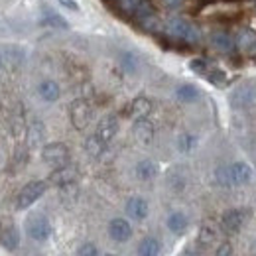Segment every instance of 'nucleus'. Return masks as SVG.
Returning a JSON list of instances; mask_svg holds the SVG:
<instances>
[{
    "instance_id": "26",
    "label": "nucleus",
    "mask_w": 256,
    "mask_h": 256,
    "mask_svg": "<svg viewBox=\"0 0 256 256\" xmlns=\"http://www.w3.org/2000/svg\"><path fill=\"white\" fill-rule=\"evenodd\" d=\"M197 146V138L190 134V132H184L180 138H178V148H180V152H184V154H190L193 152V148Z\"/></svg>"
},
{
    "instance_id": "16",
    "label": "nucleus",
    "mask_w": 256,
    "mask_h": 256,
    "mask_svg": "<svg viewBox=\"0 0 256 256\" xmlns=\"http://www.w3.org/2000/svg\"><path fill=\"white\" fill-rule=\"evenodd\" d=\"M75 178H77V172H75V168H71V166H64V168H58V170H54V174L50 176V182H52L54 186H60V188H64V186H69V184H73V182H75Z\"/></svg>"
},
{
    "instance_id": "20",
    "label": "nucleus",
    "mask_w": 256,
    "mask_h": 256,
    "mask_svg": "<svg viewBox=\"0 0 256 256\" xmlns=\"http://www.w3.org/2000/svg\"><path fill=\"white\" fill-rule=\"evenodd\" d=\"M134 136H136V140H140L142 144H150L152 138H154V126H152L146 118L136 120V124H134Z\"/></svg>"
},
{
    "instance_id": "36",
    "label": "nucleus",
    "mask_w": 256,
    "mask_h": 256,
    "mask_svg": "<svg viewBox=\"0 0 256 256\" xmlns=\"http://www.w3.org/2000/svg\"><path fill=\"white\" fill-rule=\"evenodd\" d=\"M2 64H4V60H2V56H0V67H2Z\"/></svg>"
},
{
    "instance_id": "22",
    "label": "nucleus",
    "mask_w": 256,
    "mask_h": 256,
    "mask_svg": "<svg viewBox=\"0 0 256 256\" xmlns=\"http://www.w3.org/2000/svg\"><path fill=\"white\" fill-rule=\"evenodd\" d=\"M160 250H162L160 240L154 238V236H146L138 244V256H158Z\"/></svg>"
},
{
    "instance_id": "7",
    "label": "nucleus",
    "mask_w": 256,
    "mask_h": 256,
    "mask_svg": "<svg viewBox=\"0 0 256 256\" xmlns=\"http://www.w3.org/2000/svg\"><path fill=\"white\" fill-rule=\"evenodd\" d=\"M246 217H248V211L246 209H226L223 213V217H221V224H223L224 232L236 234L242 228Z\"/></svg>"
},
{
    "instance_id": "18",
    "label": "nucleus",
    "mask_w": 256,
    "mask_h": 256,
    "mask_svg": "<svg viewBox=\"0 0 256 256\" xmlns=\"http://www.w3.org/2000/svg\"><path fill=\"white\" fill-rule=\"evenodd\" d=\"M0 242H2V246H6L8 250H14V248L18 246V242H20L18 228L10 223L6 224V226L0 230Z\"/></svg>"
},
{
    "instance_id": "25",
    "label": "nucleus",
    "mask_w": 256,
    "mask_h": 256,
    "mask_svg": "<svg viewBox=\"0 0 256 256\" xmlns=\"http://www.w3.org/2000/svg\"><path fill=\"white\" fill-rule=\"evenodd\" d=\"M42 24L44 26H52V28H60V30H69L67 20L62 18L60 14H56V12H50V10H46V14L42 18Z\"/></svg>"
},
{
    "instance_id": "8",
    "label": "nucleus",
    "mask_w": 256,
    "mask_h": 256,
    "mask_svg": "<svg viewBox=\"0 0 256 256\" xmlns=\"http://www.w3.org/2000/svg\"><path fill=\"white\" fill-rule=\"evenodd\" d=\"M228 176L232 186H246L252 180V168L246 162H234L228 166Z\"/></svg>"
},
{
    "instance_id": "31",
    "label": "nucleus",
    "mask_w": 256,
    "mask_h": 256,
    "mask_svg": "<svg viewBox=\"0 0 256 256\" xmlns=\"http://www.w3.org/2000/svg\"><path fill=\"white\" fill-rule=\"evenodd\" d=\"M120 64H122V67L126 69L128 73H132L136 69V58L132 54H122L120 56Z\"/></svg>"
},
{
    "instance_id": "9",
    "label": "nucleus",
    "mask_w": 256,
    "mask_h": 256,
    "mask_svg": "<svg viewBox=\"0 0 256 256\" xmlns=\"http://www.w3.org/2000/svg\"><path fill=\"white\" fill-rule=\"evenodd\" d=\"M228 102L232 108H246L254 102V91L248 85H240L236 89H232V93L228 95Z\"/></svg>"
},
{
    "instance_id": "17",
    "label": "nucleus",
    "mask_w": 256,
    "mask_h": 256,
    "mask_svg": "<svg viewBox=\"0 0 256 256\" xmlns=\"http://www.w3.org/2000/svg\"><path fill=\"white\" fill-rule=\"evenodd\" d=\"M38 93H40V96H42L44 100L54 102V100H58V98L62 96V89H60V85H58L56 81L46 79V81H42V83L38 85Z\"/></svg>"
},
{
    "instance_id": "37",
    "label": "nucleus",
    "mask_w": 256,
    "mask_h": 256,
    "mask_svg": "<svg viewBox=\"0 0 256 256\" xmlns=\"http://www.w3.org/2000/svg\"><path fill=\"white\" fill-rule=\"evenodd\" d=\"M108 256H112V254H108Z\"/></svg>"
},
{
    "instance_id": "3",
    "label": "nucleus",
    "mask_w": 256,
    "mask_h": 256,
    "mask_svg": "<svg viewBox=\"0 0 256 256\" xmlns=\"http://www.w3.org/2000/svg\"><path fill=\"white\" fill-rule=\"evenodd\" d=\"M42 160L46 162L50 168H54V170L64 168V166L69 164V148L65 146L64 142L46 144L44 150H42Z\"/></svg>"
},
{
    "instance_id": "12",
    "label": "nucleus",
    "mask_w": 256,
    "mask_h": 256,
    "mask_svg": "<svg viewBox=\"0 0 256 256\" xmlns=\"http://www.w3.org/2000/svg\"><path fill=\"white\" fill-rule=\"evenodd\" d=\"M108 234L116 242H126L128 238L132 236V226H130V223H128L126 219L116 217V219H112L108 223Z\"/></svg>"
},
{
    "instance_id": "33",
    "label": "nucleus",
    "mask_w": 256,
    "mask_h": 256,
    "mask_svg": "<svg viewBox=\"0 0 256 256\" xmlns=\"http://www.w3.org/2000/svg\"><path fill=\"white\" fill-rule=\"evenodd\" d=\"M64 8H67V10H71V12H79L81 8H79V2L77 0H58Z\"/></svg>"
},
{
    "instance_id": "34",
    "label": "nucleus",
    "mask_w": 256,
    "mask_h": 256,
    "mask_svg": "<svg viewBox=\"0 0 256 256\" xmlns=\"http://www.w3.org/2000/svg\"><path fill=\"white\" fill-rule=\"evenodd\" d=\"M215 256H232V246H230L228 242H223V244L219 246V250H217Z\"/></svg>"
},
{
    "instance_id": "13",
    "label": "nucleus",
    "mask_w": 256,
    "mask_h": 256,
    "mask_svg": "<svg viewBox=\"0 0 256 256\" xmlns=\"http://www.w3.org/2000/svg\"><path fill=\"white\" fill-rule=\"evenodd\" d=\"M211 46L221 54H232L236 50V38L228 32H215L211 34Z\"/></svg>"
},
{
    "instance_id": "6",
    "label": "nucleus",
    "mask_w": 256,
    "mask_h": 256,
    "mask_svg": "<svg viewBox=\"0 0 256 256\" xmlns=\"http://www.w3.org/2000/svg\"><path fill=\"white\" fill-rule=\"evenodd\" d=\"M48 190V184L42 182V180H36V182H30L22 188V192L18 193V209H28L32 207L34 203L46 193Z\"/></svg>"
},
{
    "instance_id": "28",
    "label": "nucleus",
    "mask_w": 256,
    "mask_h": 256,
    "mask_svg": "<svg viewBox=\"0 0 256 256\" xmlns=\"http://www.w3.org/2000/svg\"><path fill=\"white\" fill-rule=\"evenodd\" d=\"M44 138V126L40 122H34L30 126V134H28V140H30V146H36L40 140Z\"/></svg>"
},
{
    "instance_id": "19",
    "label": "nucleus",
    "mask_w": 256,
    "mask_h": 256,
    "mask_svg": "<svg viewBox=\"0 0 256 256\" xmlns=\"http://www.w3.org/2000/svg\"><path fill=\"white\" fill-rule=\"evenodd\" d=\"M136 176H138V180H142V182H150V180H154L156 176H158V164L152 160H142L136 164Z\"/></svg>"
},
{
    "instance_id": "14",
    "label": "nucleus",
    "mask_w": 256,
    "mask_h": 256,
    "mask_svg": "<svg viewBox=\"0 0 256 256\" xmlns=\"http://www.w3.org/2000/svg\"><path fill=\"white\" fill-rule=\"evenodd\" d=\"M126 215L136 219V221H142L148 217V201L144 197H130L126 203Z\"/></svg>"
},
{
    "instance_id": "23",
    "label": "nucleus",
    "mask_w": 256,
    "mask_h": 256,
    "mask_svg": "<svg viewBox=\"0 0 256 256\" xmlns=\"http://www.w3.org/2000/svg\"><path fill=\"white\" fill-rule=\"evenodd\" d=\"M176 96L182 100V102H195L199 96H201V91L192 85V83H184V85H180L178 89H176Z\"/></svg>"
},
{
    "instance_id": "29",
    "label": "nucleus",
    "mask_w": 256,
    "mask_h": 256,
    "mask_svg": "<svg viewBox=\"0 0 256 256\" xmlns=\"http://www.w3.org/2000/svg\"><path fill=\"white\" fill-rule=\"evenodd\" d=\"M215 182L219 184V186H223V188H228V186H232L230 184V176H228V168H217V172H215Z\"/></svg>"
},
{
    "instance_id": "15",
    "label": "nucleus",
    "mask_w": 256,
    "mask_h": 256,
    "mask_svg": "<svg viewBox=\"0 0 256 256\" xmlns=\"http://www.w3.org/2000/svg\"><path fill=\"white\" fill-rule=\"evenodd\" d=\"M236 48L250 56V58H256V32L252 30H242V32L236 36Z\"/></svg>"
},
{
    "instance_id": "32",
    "label": "nucleus",
    "mask_w": 256,
    "mask_h": 256,
    "mask_svg": "<svg viewBox=\"0 0 256 256\" xmlns=\"http://www.w3.org/2000/svg\"><path fill=\"white\" fill-rule=\"evenodd\" d=\"M77 256H98V250H96V246L93 242H85V244L79 246Z\"/></svg>"
},
{
    "instance_id": "11",
    "label": "nucleus",
    "mask_w": 256,
    "mask_h": 256,
    "mask_svg": "<svg viewBox=\"0 0 256 256\" xmlns=\"http://www.w3.org/2000/svg\"><path fill=\"white\" fill-rule=\"evenodd\" d=\"M116 132H118V118L110 114V116H104V118L98 122L95 136L100 140V142L108 144V142H110V140L116 136Z\"/></svg>"
},
{
    "instance_id": "2",
    "label": "nucleus",
    "mask_w": 256,
    "mask_h": 256,
    "mask_svg": "<svg viewBox=\"0 0 256 256\" xmlns=\"http://www.w3.org/2000/svg\"><path fill=\"white\" fill-rule=\"evenodd\" d=\"M190 69H192L193 73H197L199 77L207 79L209 83H213V85H224V81H226V75H224L223 69H219L217 65L209 64L207 60H201V58L192 60L190 62Z\"/></svg>"
},
{
    "instance_id": "5",
    "label": "nucleus",
    "mask_w": 256,
    "mask_h": 256,
    "mask_svg": "<svg viewBox=\"0 0 256 256\" xmlns=\"http://www.w3.org/2000/svg\"><path fill=\"white\" fill-rule=\"evenodd\" d=\"M69 116H71V124L77 130H85V128L89 126V122H91L93 108H91V104L85 98H77V100L71 102Z\"/></svg>"
},
{
    "instance_id": "24",
    "label": "nucleus",
    "mask_w": 256,
    "mask_h": 256,
    "mask_svg": "<svg viewBox=\"0 0 256 256\" xmlns=\"http://www.w3.org/2000/svg\"><path fill=\"white\" fill-rule=\"evenodd\" d=\"M215 238H217V226L213 223H209V221H205V223L201 224V228H199V236H197V240L201 242V244H211V242H215Z\"/></svg>"
},
{
    "instance_id": "35",
    "label": "nucleus",
    "mask_w": 256,
    "mask_h": 256,
    "mask_svg": "<svg viewBox=\"0 0 256 256\" xmlns=\"http://www.w3.org/2000/svg\"><path fill=\"white\" fill-rule=\"evenodd\" d=\"M162 2H164L168 8H176V6H180V4H182V0H162Z\"/></svg>"
},
{
    "instance_id": "30",
    "label": "nucleus",
    "mask_w": 256,
    "mask_h": 256,
    "mask_svg": "<svg viewBox=\"0 0 256 256\" xmlns=\"http://www.w3.org/2000/svg\"><path fill=\"white\" fill-rule=\"evenodd\" d=\"M116 2H118V6L124 12H128V14H134L138 10V6L142 4V0H116Z\"/></svg>"
},
{
    "instance_id": "27",
    "label": "nucleus",
    "mask_w": 256,
    "mask_h": 256,
    "mask_svg": "<svg viewBox=\"0 0 256 256\" xmlns=\"http://www.w3.org/2000/svg\"><path fill=\"white\" fill-rule=\"evenodd\" d=\"M104 146H106V144H104V142H100V140L96 138L95 134H93L91 138H87V142H85V150H87V152H89L91 156H95V158L102 154Z\"/></svg>"
},
{
    "instance_id": "10",
    "label": "nucleus",
    "mask_w": 256,
    "mask_h": 256,
    "mask_svg": "<svg viewBox=\"0 0 256 256\" xmlns=\"http://www.w3.org/2000/svg\"><path fill=\"white\" fill-rule=\"evenodd\" d=\"M152 112V100L146 96H136L126 108V114L132 120H142L148 118V114Z\"/></svg>"
},
{
    "instance_id": "1",
    "label": "nucleus",
    "mask_w": 256,
    "mask_h": 256,
    "mask_svg": "<svg viewBox=\"0 0 256 256\" xmlns=\"http://www.w3.org/2000/svg\"><path fill=\"white\" fill-rule=\"evenodd\" d=\"M166 34L174 40H180V42H186V44H199L203 34L199 30V26H195L192 20L188 18H182V16H172L168 22H166Z\"/></svg>"
},
{
    "instance_id": "4",
    "label": "nucleus",
    "mask_w": 256,
    "mask_h": 256,
    "mask_svg": "<svg viewBox=\"0 0 256 256\" xmlns=\"http://www.w3.org/2000/svg\"><path fill=\"white\" fill-rule=\"evenodd\" d=\"M26 232L28 236L38 240V242H44L52 236L54 228H52V223L46 215H32L28 221H26Z\"/></svg>"
},
{
    "instance_id": "21",
    "label": "nucleus",
    "mask_w": 256,
    "mask_h": 256,
    "mask_svg": "<svg viewBox=\"0 0 256 256\" xmlns=\"http://www.w3.org/2000/svg\"><path fill=\"white\" fill-rule=\"evenodd\" d=\"M166 224H168V228H170L174 234H184L186 228H188V224H190V221H188V217H186L184 213L176 211V213H172V215L168 217Z\"/></svg>"
}]
</instances>
